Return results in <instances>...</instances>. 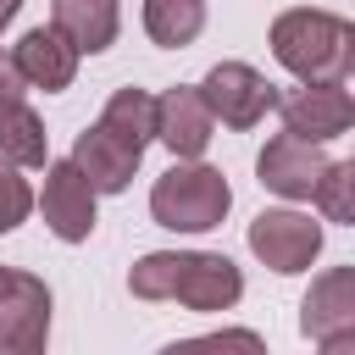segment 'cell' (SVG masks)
I'll return each instance as SVG.
<instances>
[{"mask_svg":"<svg viewBox=\"0 0 355 355\" xmlns=\"http://www.w3.org/2000/svg\"><path fill=\"white\" fill-rule=\"evenodd\" d=\"M272 55L300 83H344L355 67V28L333 11H283L272 22Z\"/></svg>","mask_w":355,"mask_h":355,"instance_id":"7a4b0ae2","label":"cell"},{"mask_svg":"<svg viewBox=\"0 0 355 355\" xmlns=\"http://www.w3.org/2000/svg\"><path fill=\"white\" fill-rule=\"evenodd\" d=\"M250 250L272 266V272H305L311 261H316V250H322V227L311 222V216H300V211H261L255 222H250Z\"/></svg>","mask_w":355,"mask_h":355,"instance_id":"52a82bcc","label":"cell"},{"mask_svg":"<svg viewBox=\"0 0 355 355\" xmlns=\"http://www.w3.org/2000/svg\"><path fill=\"white\" fill-rule=\"evenodd\" d=\"M55 28L78 44V55H94L116 39V0H55Z\"/></svg>","mask_w":355,"mask_h":355,"instance_id":"5bb4252c","label":"cell"},{"mask_svg":"<svg viewBox=\"0 0 355 355\" xmlns=\"http://www.w3.org/2000/svg\"><path fill=\"white\" fill-rule=\"evenodd\" d=\"M44 122L17 100V105H6L0 111V155L11 161V166H44Z\"/></svg>","mask_w":355,"mask_h":355,"instance_id":"9a60e30c","label":"cell"},{"mask_svg":"<svg viewBox=\"0 0 355 355\" xmlns=\"http://www.w3.org/2000/svg\"><path fill=\"white\" fill-rule=\"evenodd\" d=\"M211 128H216V116H211V105H205L200 89H183L178 83V89H166L155 100V139L172 155H200L211 144Z\"/></svg>","mask_w":355,"mask_h":355,"instance_id":"7c38bea8","label":"cell"},{"mask_svg":"<svg viewBox=\"0 0 355 355\" xmlns=\"http://www.w3.org/2000/svg\"><path fill=\"white\" fill-rule=\"evenodd\" d=\"M227 205H233V189L216 166H172L150 189V211L172 233H205L227 216Z\"/></svg>","mask_w":355,"mask_h":355,"instance_id":"3957f363","label":"cell"},{"mask_svg":"<svg viewBox=\"0 0 355 355\" xmlns=\"http://www.w3.org/2000/svg\"><path fill=\"white\" fill-rule=\"evenodd\" d=\"M105 128H116L122 139H133L139 150L155 139V100L144 94V89H116L111 100H105V116H100Z\"/></svg>","mask_w":355,"mask_h":355,"instance_id":"e0dca14e","label":"cell"},{"mask_svg":"<svg viewBox=\"0 0 355 355\" xmlns=\"http://www.w3.org/2000/svg\"><path fill=\"white\" fill-rule=\"evenodd\" d=\"M28 211H33V189H28L11 166H0V233H11Z\"/></svg>","mask_w":355,"mask_h":355,"instance_id":"d6986e66","label":"cell"},{"mask_svg":"<svg viewBox=\"0 0 355 355\" xmlns=\"http://www.w3.org/2000/svg\"><path fill=\"white\" fill-rule=\"evenodd\" d=\"M44 338H50V288L33 272L0 266V344L33 355L44 349Z\"/></svg>","mask_w":355,"mask_h":355,"instance_id":"277c9868","label":"cell"},{"mask_svg":"<svg viewBox=\"0 0 355 355\" xmlns=\"http://www.w3.org/2000/svg\"><path fill=\"white\" fill-rule=\"evenodd\" d=\"M144 28L155 44L178 50L205 28V0H144Z\"/></svg>","mask_w":355,"mask_h":355,"instance_id":"2e32d148","label":"cell"},{"mask_svg":"<svg viewBox=\"0 0 355 355\" xmlns=\"http://www.w3.org/2000/svg\"><path fill=\"white\" fill-rule=\"evenodd\" d=\"M200 94H205L211 116H222L227 128H255V122L277 105V89H272L255 67H244V61H216V67L205 72Z\"/></svg>","mask_w":355,"mask_h":355,"instance_id":"5b68a950","label":"cell"},{"mask_svg":"<svg viewBox=\"0 0 355 355\" xmlns=\"http://www.w3.org/2000/svg\"><path fill=\"white\" fill-rule=\"evenodd\" d=\"M133 294L139 300H183L189 311H227L239 294H244V277L227 255H172V250H155L144 255L133 272H128Z\"/></svg>","mask_w":355,"mask_h":355,"instance_id":"6da1fadb","label":"cell"},{"mask_svg":"<svg viewBox=\"0 0 355 355\" xmlns=\"http://www.w3.org/2000/svg\"><path fill=\"white\" fill-rule=\"evenodd\" d=\"M311 200L327 211V222H355V166L349 161H327Z\"/></svg>","mask_w":355,"mask_h":355,"instance_id":"ac0fdd59","label":"cell"},{"mask_svg":"<svg viewBox=\"0 0 355 355\" xmlns=\"http://www.w3.org/2000/svg\"><path fill=\"white\" fill-rule=\"evenodd\" d=\"M11 61H17L22 83H33V89H67L72 72H78V44L61 28H28L17 39Z\"/></svg>","mask_w":355,"mask_h":355,"instance_id":"4fadbf2b","label":"cell"},{"mask_svg":"<svg viewBox=\"0 0 355 355\" xmlns=\"http://www.w3.org/2000/svg\"><path fill=\"white\" fill-rule=\"evenodd\" d=\"M277 105H283V128L300 133V139H316V144L322 139H338L355 122V100L338 83H305V89H294Z\"/></svg>","mask_w":355,"mask_h":355,"instance_id":"30bf717a","label":"cell"},{"mask_svg":"<svg viewBox=\"0 0 355 355\" xmlns=\"http://www.w3.org/2000/svg\"><path fill=\"white\" fill-rule=\"evenodd\" d=\"M17 6H22V0H0V28H6L11 17H17Z\"/></svg>","mask_w":355,"mask_h":355,"instance_id":"44dd1931","label":"cell"},{"mask_svg":"<svg viewBox=\"0 0 355 355\" xmlns=\"http://www.w3.org/2000/svg\"><path fill=\"white\" fill-rule=\"evenodd\" d=\"M300 327L322 349H349V338H355V266H333L311 283V294L300 305Z\"/></svg>","mask_w":355,"mask_h":355,"instance_id":"8992f818","label":"cell"},{"mask_svg":"<svg viewBox=\"0 0 355 355\" xmlns=\"http://www.w3.org/2000/svg\"><path fill=\"white\" fill-rule=\"evenodd\" d=\"M139 144L133 139H122L116 128H105V122H94L89 133H78V144H72V166L89 178V189L94 194H116V189H128L133 183V172H139Z\"/></svg>","mask_w":355,"mask_h":355,"instance_id":"ba28073f","label":"cell"},{"mask_svg":"<svg viewBox=\"0 0 355 355\" xmlns=\"http://www.w3.org/2000/svg\"><path fill=\"white\" fill-rule=\"evenodd\" d=\"M327 155L316 139H300V133H277L266 150H261V183L288 194V200H311L316 178H322Z\"/></svg>","mask_w":355,"mask_h":355,"instance_id":"8fae6325","label":"cell"},{"mask_svg":"<svg viewBox=\"0 0 355 355\" xmlns=\"http://www.w3.org/2000/svg\"><path fill=\"white\" fill-rule=\"evenodd\" d=\"M39 205H44V222H50L55 239L78 244V239L94 233V189H89V178L72 161H55L44 172V200Z\"/></svg>","mask_w":355,"mask_h":355,"instance_id":"9c48e42d","label":"cell"},{"mask_svg":"<svg viewBox=\"0 0 355 355\" xmlns=\"http://www.w3.org/2000/svg\"><path fill=\"white\" fill-rule=\"evenodd\" d=\"M22 100V72H17V61L11 55H0V111L6 105H17Z\"/></svg>","mask_w":355,"mask_h":355,"instance_id":"ffe728a7","label":"cell"}]
</instances>
